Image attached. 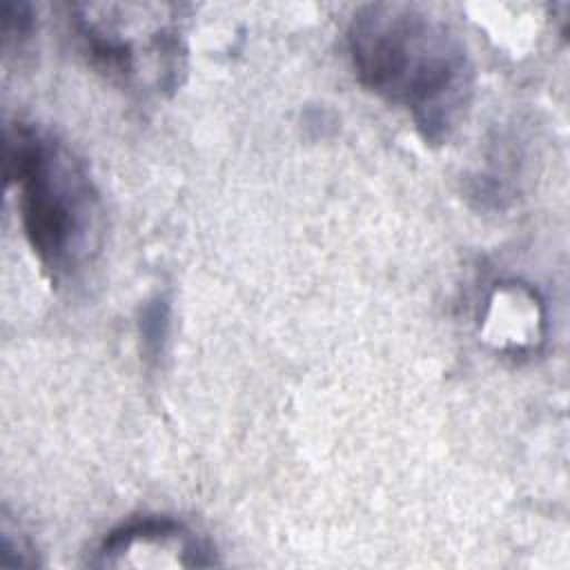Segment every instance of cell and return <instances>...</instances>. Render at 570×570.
Instances as JSON below:
<instances>
[{"label":"cell","mask_w":570,"mask_h":570,"mask_svg":"<svg viewBox=\"0 0 570 570\" xmlns=\"http://www.w3.org/2000/svg\"><path fill=\"white\" fill-rule=\"evenodd\" d=\"M165 327H167V305L165 301L151 303L145 314H142V338L145 343L158 352L160 341L165 338Z\"/></svg>","instance_id":"obj_7"},{"label":"cell","mask_w":570,"mask_h":570,"mask_svg":"<svg viewBox=\"0 0 570 570\" xmlns=\"http://www.w3.org/2000/svg\"><path fill=\"white\" fill-rule=\"evenodd\" d=\"M76 31L91 62L125 85L165 91L185 69L174 4H76Z\"/></svg>","instance_id":"obj_3"},{"label":"cell","mask_w":570,"mask_h":570,"mask_svg":"<svg viewBox=\"0 0 570 570\" xmlns=\"http://www.w3.org/2000/svg\"><path fill=\"white\" fill-rule=\"evenodd\" d=\"M4 176L16 189L22 227L40 265L53 278L87 267L102 245L105 207L76 151L38 125H9Z\"/></svg>","instance_id":"obj_2"},{"label":"cell","mask_w":570,"mask_h":570,"mask_svg":"<svg viewBox=\"0 0 570 570\" xmlns=\"http://www.w3.org/2000/svg\"><path fill=\"white\" fill-rule=\"evenodd\" d=\"M31 31V11L27 4L18 2V4H11L7 2L4 4V29H2V36H4V45L18 40H24Z\"/></svg>","instance_id":"obj_6"},{"label":"cell","mask_w":570,"mask_h":570,"mask_svg":"<svg viewBox=\"0 0 570 570\" xmlns=\"http://www.w3.org/2000/svg\"><path fill=\"white\" fill-rule=\"evenodd\" d=\"M102 568H205L216 563L214 548L191 528L169 517H142L111 530L98 548Z\"/></svg>","instance_id":"obj_4"},{"label":"cell","mask_w":570,"mask_h":570,"mask_svg":"<svg viewBox=\"0 0 570 570\" xmlns=\"http://www.w3.org/2000/svg\"><path fill=\"white\" fill-rule=\"evenodd\" d=\"M347 51L358 80L403 107L428 142H445L465 120L474 65L459 31L407 2H370L347 24Z\"/></svg>","instance_id":"obj_1"},{"label":"cell","mask_w":570,"mask_h":570,"mask_svg":"<svg viewBox=\"0 0 570 570\" xmlns=\"http://www.w3.org/2000/svg\"><path fill=\"white\" fill-rule=\"evenodd\" d=\"M36 552L20 532H9V525H2V566H36Z\"/></svg>","instance_id":"obj_5"}]
</instances>
